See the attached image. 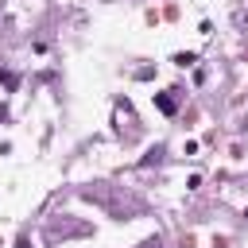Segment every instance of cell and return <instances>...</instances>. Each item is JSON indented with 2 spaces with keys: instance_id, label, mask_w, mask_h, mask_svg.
Segmentation results:
<instances>
[{
  "instance_id": "1",
  "label": "cell",
  "mask_w": 248,
  "mask_h": 248,
  "mask_svg": "<svg viewBox=\"0 0 248 248\" xmlns=\"http://www.w3.org/2000/svg\"><path fill=\"white\" fill-rule=\"evenodd\" d=\"M159 108H163V112H174V97H167V93H159Z\"/></svg>"
},
{
  "instance_id": "2",
  "label": "cell",
  "mask_w": 248,
  "mask_h": 248,
  "mask_svg": "<svg viewBox=\"0 0 248 248\" xmlns=\"http://www.w3.org/2000/svg\"><path fill=\"white\" fill-rule=\"evenodd\" d=\"M174 66H194V54L186 50V54H174Z\"/></svg>"
},
{
  "instance_id": "3",
  "label": "cell",
  "mask_w": 248,
  "mask_h": 248,
  "mask_svg": "<svg viewBox=\"0 0 248 248\" xmlns=\"http://www.w3.org/2000/svg\"><path fill=\"white\" fill-rule=\"evenodd\" d=\"M0 120H8V105L4 101H0Z\"/></svg>"
},
{
  "instance_id": "4",
  "label": "cell",
  "mask_w": 248,
  "mask_h": 248,
  "mask_svg": "<svg viewBox=\"0 0 248 248\" xmlns=\"http://www.w3.org/2000/svg\"><path fill=\"white\" fill-rule=\"evenodd\" d=\"M140 248H159V240H143V244H140Z\"/></svg>"
}]
</instances>
